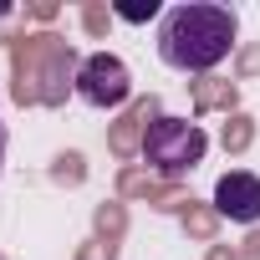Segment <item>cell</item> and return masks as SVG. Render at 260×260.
<instances>
[{
    "label": "cell",
    "mask_w": 260,
    "mask_h": 260,
    "mask_svg": "<svg viewBox=\"0 0 260 260\" xmlns=\"http://www.w3.org/2000/svg\"><path fill=\"white\" fill-rule=\"evenodd\" d=\"M0 260H6V255H0Z\"/></svg>",
    "instance_id": "52a82bcc"
},
{
    "label": "cell",
    "mask_w": 260,
    "mask_h": 260,
    "mask_svg": "<svg viewBox=\"0 0 260 260\" xmlns=\"http://www.w3.org/2000/svg\"><path fill=\"white\" fill-rule=\"evenodd\" d=\"M77 97L87 107H102V112L122 107L127 97H133V72H127V61L112 56V51H92L77 67Z\"/></svg>",
    "instance_id": "3957f363"
},
{
    "label": "cell",
    "mask_w": 260,
    "mask_h": 260,
    "mask_svg": "<svg viewBox=\"0 0 260 260\" xmlns=\"http://www.w3.org/2000/svg\"><path fill=\"white\" fill-rule=\"evenodd\" d=\"M0 174H6V122H0Z\"/></svg>",
    "instance_id": "8992f818"
},
{
    "label": "cell",
    "mask_w": 260,
    "mask_h": 260,
    "mask_svg": "<svg viewBox=\"0 0 260 260\" xmlns=\"http://www.w3.org/2000/svg\"><path fill=\"white\" fill-rule=\"evenodd\" d=\"M204 153H209V133H204L199 122H189V117L158 112V117L143 127V164H148L153 174H164V179L194 169Z\"/></svg>",
    "instance_id": "7a4b0ae2"
},
{
    "label": "cell",
    "mask_w": 260,
    "mask_h": 260,
    "mask_svg": "<svg viewBox=\"0 0 260 260\" xmlns=\"http://www.w3.org/2000/svg\"><path fill=\"white\" fill-rule=\"evenodd\" d=\"M240 36V21L230 6H214V0H184V6H169L158 16V56L174 72L204 77L219 61H230Z\"/></svg>",
    "instance_id": "6da1fadb"
},
{
    "label": "cell",
    "mask_w": 260,
    "mask_h": 260,
    "mask_svg": "<svg viewBox=\"0 0 260 260\" xmlns=\"http://www.w3.org/2000/svg\"><path fill=\"white\" fill-rule=\"evenodd\" d=\"M214 209L235 224H255L260 219V179L250 169H230L219 184H214Z\"/></svg>",
    "instance_id": "277c9868"
},
{
    "label": "cell",
    "mask_w": 260,
    "mask_h": 260,
    "mask_svg": "<svg viewBox=\"0 0 260 260\" xmlns=\"http://www.w3.org/2000/svg\"><path fill=\"white\" fill-rule=\"evenodd\" d=\"M112 16H117V21H133V26H138V21H153V16H164V11H158L153 0H148V6H112Z\"/></svg>",
    "instance_id": "5b68a950"
}]
</instances>
